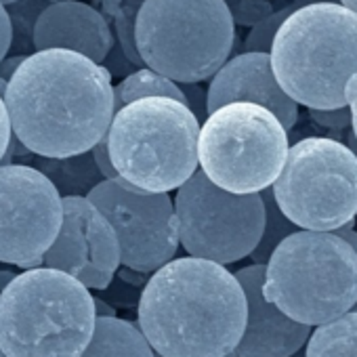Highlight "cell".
Instances as JSON below:
<instances>
[{
  "mask_svg": "<svg viewBox=\"0 0 357 357\" xmlns=\"http://www.w3.org/2000/svg\"><path fill=\"white\" fill-rule=\"evenodd\" d=\"M5 105L13 137L30 153L80 155L91 151L112 124V74L72 51H34L11 76Z\"/></svg>",
  "mask_w": 357,
  "mask_h": 357,
  "instance_id": "1",
  "label": "cell"
},
{
  "mask_svg": "<svg viewBox=\"0 0 357 357\" xmlns=\"http://www.w3.org/2000/svg\"><path fill=\"white\" fill-rule=\"evenodd\" d=\"M137 328L158 357H225L244 334L246 296L223 265L172 259L149 275Z\"/></svg>",
  "mask_w": 357,
  "mask_h": 357,
  "instance_id": "2",
  "label": "cell"
},
{
  "mask_svg": "<svg viewBox=\"0 0 357 357\" xmlns=\"http://www.w3.org/2000/svg\"><path fill=\"white\" fill-rule=\"evenodd\" d=\"M271 70L280 89L307 109L344 107L357 74V15L338 3L301 7L273 38Z\"/></svg>",
  "mask_w": 357,
  "mask_h": 357,
  "instance_id": "3",
  "label": "cell"
},
{
  "mask_svg": "<svg viewBox=\"0 0 357 357\" xmlns=\"http://www.w3.org/2000/svg\"><path fill=\"white\" fill-rule=\"evenodd\" d=\"M95 298L72 275L36 267L0 290L5 357H80L95 330Z\"/></svg>",
  "mask_w": 357,
  "mask_h": 357,
  "instance_id": "4",
  "label": "cell"
},
{
  "mask_svg": "<svg viewBox=\"0 0 357 357\" xmlns=\"http://www.w3.org/2000/svg\"><path fill=\"white\" fill-rule=\"evenodd\" d=\"M200 120L181 101L137 99L107 128V153L118 178L147 194H168L198 170Z\"/></svg>",
  "mask_w": 357,
  "mask_h": 357,
  "instance_id": "5",
  "label": "cell"
},
{
  "mask_svg": "<svg viewBox=\"0 0 357 357\" xmlns=\"http://www.w3.org/2000/svg\"><path fill=\"white\" fill-rule=\"evenodd\" d=\"M263 296L296 324H328L357 303V255L334 231L298 229L265 263Z\"/></svg>",
  "mask_w": 357,
  "mask_h": 357,
  "instance_id": "6",
  "label": "cell"
},
{
  "mask_svg": "<svg viewBox=\"0 0 357 357\" xmlns=\"http://www.w3.org/2000/svg\"><path fill=\"white\" fill-rule=\"evenodd\" d=\"M135 45L145 68L174 84H198L229 61L236 24L227 0H143Z\"/></svg>",
  "mask_w": 357,
  "mask_h": 357,
  "instance_id": "7",
  "label": "cell"
},
{
  "mask_svg": "<svg viewBox=\"0 0 357 357\" xmlns=\"http://www.w3.org/2000/svg\"><path fill=\"white\" fill-rule=\"evenodd\" d=\"M288 149V130L269 109L238 101L200 124L198 166L223 192L250 196L275 183Z\"/></svg>",
  "mask_w": 357,
  "mask_h": 357,
  "instance_id": "8",
  "label": "cell"
},
{
  "mask_svg": "<svg viewBox=\"0 0 357 357\" xmlns=\"http://www.w3.org/2000/svg\"><path fill=\"white\" fill-rule=\"evenodd\" d=\"M280 213L303 231H338L357 217V158L330 137L296 141L271 185Z\"/></svg>",
  "mask_w": 357,
  "mask_h": 357,
  "instance_id": "9",
  "label": "cell"
},
{
  "mask_svg": "<svg viewBox=\"0 0 357 357\" xmlns=\"http://www.w3.org/2000/svg\"><path fill=\"white\" fill-rule=\"evenodd\" d=\"M178 246L194 259L219 265L252 255L265 227L261 194L238 196L213 185L202 170L176 190L172 200Z\"/></svg>",
  "mask_w": 357,
  "mask_h": 357,
  "instance_id": "10",
  "label": "cell"
},
{
  "mask_svg": "<svg viewBox=\"0 0 357 357\" xmlns=\"http://www.w3.org/2000/svg\"><path fill=\"white\" fill-rule=\"evenodd\" d=\"M86 200L112 225L120 246V265L126 269L147 275L174 259L178 227L168 194H147L114 178L99 183Z\"/></svg>",
  "mask_w": 357,
  "mask_h": 357,
  "instance_id": "11",
  "label": "cell"
},
{
  "mask_svg": "<svg viewBox=\"0 0 357 357\" xmlns=\"http://www.w3.org/2000/svg\"><path fill=\"white\" fill-rule=\"evenodd\" d=\"M63 221L61 196L28 164H0V263L43 261Z\"/></svg>",
  "mask_w": 357,
  "mask_h": 357,
  "instance_id": "12",
  "label": "cell"
},
{
  "mask_svg": "<svg viewBox=\"0 0 357 357\" xmlns=\"http://www.w3.org/2000/svg\"><path fill=\"white\" fill-rule=\"evenodd\" d=\"M63 221L43 267L78 280L89 290H103L120 267V246L107 219L86 198H61Z\"/></svg>",
  "mask_w": 357,
  "mask_h": 357,
  "instance_id": "13",
  "label": "cell"
},
{
  "mask_svg": "<svg viewBox=\"0 0 357 357\" xmlns=\"http://www.w3.org/2000/svg\"><path fill=\"white\" fill-rule=\"evenodd\" d=\"M255 103L269 109L286 130L298 122V105L280 89L267 53H240L211 78L206 116L227 103Z\"/></svg>",
  "mask_w": 357,
  "mask_h": 357,
  "instance_id": "14",
  "label": "cell"
},
{
  "mask_svg": "<svg viewBox=\"0 0 357 357\" xmlns=\"http://www.w3.org/2000/svg\"><path fill=\"white\" fill-rule=\"evenodd\" d=\"M246 296V328L236 347V357H292L311 328L296 324L263 296L265 265H248L236 273Z\"/></svg>",
  "mask_w": 357,
  "mask_h": 357,
  "instance_id": "15",
  "label": "cell"
},
{
  "mask_svg": "<svg viewBox=\"0 0 357 357\" xmlns=\"http://www.w3.org/2000/svg\"><path fill=\"white\" fill-rule=\"evenodd\" d=\"M36 51L63 49L103 66L114 49L107 20L80 0H57L36 20L32 30Z\"/></svg>",
  "mask_w": 357,
  "mask_h": 357,
  "instance_id": "16",
  "label": "cell"
},
{
  "mask_svg": "<svg viewBox=\"0 0 357 357\" xmlns=\"http://www.w3.org/2000/svg\"><path fill=\"white\" fill-rule=\"evenodd\" d=\"M36 170H40L61 198H89V194L103 183L105 178L99 172L93 153H80L72 158H38Z\"/></svg>",
  "mask_w": 357,
  "mask_h": 357,
  "instance_id": "17",
  "label": "cell"
},
{
  "mask_svg": "<svg viewBox=\"0 0 357 357\" xmlns=\"http://www.w3.org/2000/svg\"><path fill=\"white\" fill-rule=\"evenodd\" d=\"M80 357H155L141 330L120 317H97L89 347Z\"/></svg>",
  "mask_w": 357,
  "mask_h": 357,
  "instance_id": "18",
  "label": "cell"
},
{
  "mask_svg": "<svg viewBox=\"0 0 357 357\" xmlns=\"http://www.w3.org/2000/svg\"><path fill=\"white\" fill-rule=\"evenodd\" d=\"M305 357H357V311L315 326L305 342Z\"/></svg>",
  "mask_w": 357,
  "mask_h": 357,
  "instance_id": "19",
  "label": "cell"
},
{
  "mask_svg": "<svg viewBox=\"0 0 357 357\" xmlns=\"http://www.w3.org/2000/svg\"><path fill=\"white\" fill-rule=\"evenodd\" d=\"M145 97H168V99L181 101L188 105L181 86L155 74L149 68H139L137 72L128 74L120 84L114 86V114L122 109L124 105L137 99H145Z\"/></svg>",
  "mask_w": 357,
  "mask_h": 357,
  "instance_id": "20",
  "label": "cell"
},
{
  "mask_svg": "<svg viewBox=\"0 0 357 357\" xmlns=\"http://www.w3.org/2000/svg\"><path fill=\"white\" fill-rule=\"evenodd\" d=\"M261 198H263V206H265V227H263V236L257 244V248L252 250L250 259H252V265H265L271 257V252L278 248L280 242H284L288 236L296 234L298 229L280 213L275 200H273V194H271V188L261 192Z\"/></svg>",
  "mask_w": 357,
  "mask_h": 357,
  "instance_id": "21",
  "label": "cell"
},
{
  "mask_svg": "<svg viewBox=\"0 0 357 357\" xmlns=\"http://www.w3.org/2000/svg\"><path fill=\"white\" fill-rule=\"evenodd\" d=\"M294 11H296V5L290 3L288 7H284V9L271 13L269 17L261 20L259 24H255V26L250 28L246 40H244V49H246L244 53H267V55H269L278 30H280L282 24L288 20V15L294 13Z\"/></svg>",
  "mask_w": 357,
  "mask_h": 357,
  "instance_id": "22",
  "label": "cell"
},
{
  "mask_svg": "<svg viewBox=\"0 0 357 357\" xmlns=\"http://www.w3.org/2000/svg\"><path fill=\"white\" fill-rule=\"evenodd\" d=\"M292 0H236L234 5H227L234 17V24L255 26L261 20L269 17L271 13L288 7Z\"/></svg>",
  "mask_w": 357,
  "mask_h": 357,
  "instance_id": "23",
  "label": "cell"
},
{
  "mask_svg": "<svg viewBox=\"0 0 357 357\" xmlns=\"http://www.w3.org/2000/svg\"><path fill=\"white\" fill-rule=\"evenodd\" d=\"M309 118L321 126V128H328V130H347L351 128V112L349 107H336V109H309Z\"/></svg>",
  "mask_w": 357,
  "mask_h": 357,
  "instance_id": "24",
  "label": "cell"
},
{
  "mask_svg": "<svg viewBox=\"0 0 357 357\" xmlns=\"http://www.w3.org/2000/svg\"><path fill=\"white\" fill-rule=\"evenodd\" d=\"M91 153H93V160H95V164H97V168L103 174L105 181H114V178H118V172H116V168H114V164L109 160V153H107V141H105V137L91 149Z\"/></svg>",
  "mask_w": 357,
  "mask_h": 357,
  "instance_id": "25",
  "label": "cell"
},
{
  "mask_svg": "<svg viewBox=\"0 0 357 357\" xmlns=\"http://www.w3.org/2000/svg\"><path fill=\"white\" fill-rule=\"evenodd\" d=\"M13 45V24L11 15L5 9V5L0 3V61L9 55V49Z\"/></svg>",
  "mask_w": 357,
  "mask_h": 357,
  "instance_id": "26",
  "label": "cell"
},
{
  "mask_svg": "<svg viewBox=\"0 0 357 357\" xmlns=\"http://www.w3.org/2000/svg\"><path fill=\"white\" fill-rule=\"evenodd\" d=\"M11 141H13V130H11L7 105H5V99L0 97V164H3V160L11 147Z\"/></svg>",
  "mask_w": 357,
  "mask_h": 357,
  "instance_id": "27",
  "label": "cell"
},
{
  "mask_svg": "<svg viewBox=\"0 0 357 357\" xmlns=\"http://www.w3.org/2000/svg\"><path fill=\"white\" fill-rule=\"evenodd\" d=\"M344 101L351 112V135L357 141V74L344 86Z\"/></svg>",
  "mask_w": 357,
  "mask_h": 357,
  "instance_id": "28",
  "label": "cell"
},
{
  "mask_svg": "<svg viewBox=\"0 0 357 357\" xmlns=\"http://www.w3.org/2000/svg\"><path fill=\"white\" fill-rule=\"evenodd\" d=\"M26 59V55H15V57H5L3 61H0V78H3L5 82L11 80V76L15 74V70L22 66V61Z\"/></svg>",
  "mask_w": 357,
  "mask_h": 357,
  "instance_id": "29",
  "label": "cell"
},
{
  "mask_svg": "<svg viewBox=\"0 0 357 357\" xmlns=\"http://www.w3.org/2000/svg\"><path fill=\"white\" fill-rule=\"evenodd\" d=\"M334 234L340 236L347 244H351V248H353L355 255H357V231H355L353 227H342V229H338V231H334ZM353 311H357V303H355Z\"/></svg>",
  "mask_w": 357,
  "mask_h": 357,
  "instance_id": "30",
  "label": "cell"
},
{
  "mask_svg": "<svg viewBox=\"0 0 357 357\" xmlns=\"http://www.w3.org/2000/svg\"><path fill=\"white\" fill-rule=\"evenodd\" d=\"M15 275H17V273H13V271H9V269H3V271H0V290H5V288L15 280Z\"/></svg>",
  "mask_w": 357,
  "mask_h": 357,
  "instance_id": "31",
  "label": "cell"
},
{
  "mask_svg": "<svg viewBox=\"0 0 357 357\" xmlns=\"http://www.w3.org/2000/svg\"><path fill=\"white\" fill-rule=\"evenodd\" d=\"M296 5V9L301 7H309V5H319V3H338V0H292Z\"/></svg>",
  "mask_w": 357,
  "mask_h": 357,
  "instance_id": "32",
  "label": "cell"
},
{
  "mask_svg": "<svg viewBox=\"0 0 357 357\" xmlns=\"http://www.w3.org/2000/svg\"><path fill=\"white\" fill-rule=\"evenodd\" d=\"M338 5H342L347 11H351L353 15H357V0H338Z\"/></svg>",
  "mask_w": 357,
  "mask_h": 357,
  "instance_id": "33",
  "label": "cell"
},
{
  "mask_svg": "<svg viewBox=\"0 0 357 357\" xmlns=\"http://www.w3.org/2000/svg\"><path fill=\"white\" fill-rule=\"evenodd\" d=\"M347 147H349V149L355 153V158H357V141H355V137H353L351 132L347 135Z\"/></svg>",
  "mask_w": 357,
  "mask_h": 357,
  "instance_id": "34",
  "label": "cell"
},
{
  "mask_svg": "<svg viewBox=\"0 0 357 357\" xmlns=\"http://www.w3.org/2000/svg\"><path fill=\"white\" fill-rule=\"evenodd\" d=\"M0 3H3V5L7 7V5H13V3H17V0H0Z\"/></svg>",
  "mask_w": 357,
  "mask_h": 357,
  "instance_id": "35",
  "label": "cell"
},
{
  "mask_svg": "<svg viewBox=\"0 0 357 357\" xmlns=\"http://www.w3.org/2000/svg\"><path fill=\"white\" fill-rule=\"evenodd\" d=\"M225 357H236V353H229V355H225Z\"/></svg>",
  "mask_w": 357,
  "mask_h": 357,
  "instance_id": "36",
  "label": "cell"
},
{
  "mask_svg": "<svg viewBox=\"0 0 357 357\" xmlns=\"http://www.w3.org/2000/svg\"><path fill=\"white\" fill-rule=\"evenodd\" d=\"M0 357H5V355H3V351H0Z\"/></svg>",
  "mask_w": 357,
  "mask_h": 357,
  "instance_id": "37",
  "label": "cell"
},
{
  "mask_svg": "<svg viewBox=\"0 0 357 357\" xmlns=\"http://www.w3.org/2000/svg\"><path fill=\"white\" fill-rule=\"evenodd\" d=\"M155 357H158V355H155Z\"/></svg>",
  "mask_w": 357,
  "mask_h": 357,
  "instance_id": "38",
  "label": "cell"
}]
</instances>
